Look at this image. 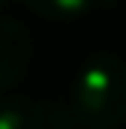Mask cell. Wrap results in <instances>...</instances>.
Listing matches in <instances>:
<instances>
[{
    "label": "cell",
    "instance_id": "cell-1",
    "mask_svg": "<svg viewBox=\"0 0 126 129\" xmlns=\"http://www.w3.org/2000/svg\"><path fill=\"white\" fill-rule=\"evenodd\" d=\"M72 111L81 126L111 129L126 120V63L99 54L81 66L72 87Z\"/></svg>",
    "mask_w": 126,
    "mask_h": 129
},
{
    "label": "cell",
    "instance_id": "cell-2",
    "mask_svg": "<svg viewBox=\"0 0 126 129\" xmlns=\"http://www.w3.org/2000/svg\"><path fill=\"white\" fill-rule=\"evenodd\" d=\"M72 126H81L72 105L63 108L60 102L30 96L0 102V129H72Z\"/></svg>",
    "mask_w": 126,
    "mask_h": 129
},
{
    "label": "cell",
    "instance_id": "cell-3",
    "mask_svg": "<svg viewBox=\"0 0 126 129\" xmlns=\"http://www.w3.org/2000/svg\"><path fill=\"white\" fill-rule=\"evenodd\" d=\"M33 39L24 24L0 18V90L12 87L30 66Z\"/></svg>",
    "mask_w": 126,
    "mask_h": 129
},
{
    "label": "cell",
    "instance_id": "cell-4",
    "mask_svg": "<svg viewBox=\"0 0 126 129\" xmlns=\"http://www.w3.org/2000/svg\"><path fill=\"white\" fill-rule=\"evenodd\" d=\"M93 0H27L33 12L45 15V18H72L90 9Z\"/></svg>",
    "mask_w": 126,
    "mask_h": 129
},
{
    "label": "cell",
    "instance_id": "cell-5",
    "mask_svg": "<svg viewBox=\"0 0 126 129\" xmlns=\"http://www.w3.org/2000/svg\"><path fill=\"white\" fill-rule=\"evenodd\" d=\"M0 6H3V0H0Z\"/></svg>",
    "mask_w": 126,
    "mask_h": 129
}]
</instances>
